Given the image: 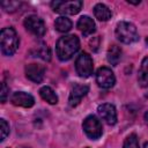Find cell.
Segmentation results:
<instances>
[{"instance_id": "6da1fadb", "label": "cell", "mask_w": 148, "mask_h": 148, "mask_svg": "<svg viewBox=\"0 0 148 148\" xmlns=\"http://www.w3.org/2000/svg\"><path fill=\"white\" fill-rule=\"evenodd\" d=\"M80 49V40L75 35L62 36L56 44V52L60 60H69Z\"/></svg>"}, {"instance_id": "7a4b0ae2", "label": "cell", "mask_w": 148, "mask_h": 148, "mask_svg": "<svg viewBox=\"0 0 148 148\" xmlns=\"http://www.w3.org/2000/svg\"><path fill=\"white\" fill-rule=\"evenodd\" d=\"M18 36L13 28H3L0 32V46L5 56H13L18 47Z\"/></svg>"}, {"instance_id": "3957f363", "label": "cell", "mask_w": 148, "mask_h": 148, "mask_svg": "<svg viewBox=\"0 0 148 148\" xmlns=\"http://www.w3.org/2000/svg\"><path fill=\"white\" fill-rule=\"evenodd\" d=\"M116 36L117 38L125 44H131L138 40V31L133 23L121 21L116 27Z\"/></svg>"}, {"instance_id": "277c9868", "label": "cell", "mask_w": 148, "mask_h": 148, "mask_svg": "<svg viewBox=\"0 0 148 148\" xmlns=\"http://www.w3.org/2000/svg\"><path fill=\"white\" fill-rule=\"evenodd\" d=\"M75 69L79 76L89 77L94 72L92 59L87 52H81L75 60Z\"/></svg>"}, {"instance_id": "5b68a950", "label": "cell", "mask_w": 148, "mask_h": 148, "mask_svg": "<svg viewBox=\"0 0 148 148\" xmlns=\"http://www.w3.org/2000/svg\"><path fill=\"white\" fill-rule=\"evenodd\" d=\"M51 7L54 12L64 15H74L77 14L82 8V1H52Z\"/></svg>"}, {"instance_id": "8992f818", "label": "cell", "mask_w": 148, "mask_h": 148, "mask_svg": "<svg viewBox=\"0 0 148 148\" xmlns=\"http://www.w3.org/2000/svg\"><path fill=\"white\" fill-rule=\"evenodd\" d=\"M82 127H83V131H84L86 135L89 139H91V140L98 139L102 135V132H103L102 131V124H101V121L94 114L88 116L83 120Z\"/></svg>"}, {"instance_id": "52a82bcc", "label": "cell", "mask_w": 148, "mask_h": 148, "mask_svg": "<svg viewBox=\"0 0 148 148\" xmlns=\"http://www.w3.org/2000/svg\"><path fill=\"white\" fill-rule=\"evenodd\" d=\"M24 27L29 32H31L32 35L37 37H42L46 32V27H45L44 21L37 15L28 16L24 20Z\"/></svg>"}, {"instance_id": "ba28073f", "label": "cell", "mask_w": 148, "mask_h": 148, "mask_svg": "<svg viewBox=\"0 0 148 148\" xmlns=\"http://www.w3.org/2000/svg\"><path fill=\"white\" fill-rule=\"evenodd\" d=\"M96 82L103 89H110L116 83L113 72L108 67H101L96 72Z\"/></svg>"}, {"instance_id": "9c48e42d", "label": "cell", "mask_w": 148, "mask_h": 148, "mask_svg": "<svg viewBox=\"0 0 148 148\" xmlns=\"http://www.w3.org/2000/svg\"><path fill=\"white\" fill-rule=\"evenodd\" d=\"M97 111H98V114L101 116V118L106 124L114 125L117 123V111L112 104H109V103L101 104V105H98Z\"/></svg>"}, {"instance_id": "30bf717a", "label": "cell", "mask_w": 148, "mask_h": 148, "mask_svg": "<svg viewBox=\"0 0 148 148\" xmlns=\"http://www.w3.org/2000/svg\"><path fill=\"white\" fill-rule=\"evenodd\" d=\"M89 91V87L87 84H80V83H76L73 86L72 90H71V94H69V98H68V103L71 106H76L81 99L87 95V92Z\"/></svg>"}, {"instance_id": "8fae6325", "label": "cell", "mask_w": 148, "mask_h": 148, "mask_svg": "<svg viewBox=\"0 0 148 148\" xmlns=\"http://www.w3.org/2000/svg\"><path fill=\"white\" fill-rule=\"evenodd\" d=\"M44 75H45V68L42 65H38V64H29L25 67V76L30 81H32L35 83L42 82L43 79H44Z\"/></svg>"}, {"instance_id": "7c38bea8", "label": "cell", "mask_w": 148, "mask_h": 148, "mask_svg": "<svg viewBox=\"0 0 148 148\" xmlns=\"http://www.w3.org/2000/svg\"><path fill=\"white\" fill-rule=\"evenodd\" d=\"M10 101L14 105L16 106H22V108H31L35 104V98L24 91H16L12 95Z\"/></svg>"}, {"instance_id": "4fadbf2b", "label": "cell", "mask_w": 148, "mask_h": 148, "mask_svg": "<svg viewBox=\"0 0 148 148\" xmlns=\"http://www.w3.org/2000/svg\"><path fill=\"white\" fill-rule=\"evenodd\" d=\"M77 28L83 36H89L95 32V22L91 17L83 15L77 21Z\"/></svg>"}, {"instance_id": "5bb4252c", "label": "cell", "mask_w": 148, "mask_h": 148, "mask_svg": "<svg viewBox=\"0 0 148 148\" xmlns=\"http://www.w3.org/2000/svg\"><path fill=\"white\" fill-rule=\"evenodd\" d=\"M138 82L141 87H148V56L141 61V66L138 74Z\"/></svg>"}, {"instance_id": "9a60e30c", "label": "cell", "mask_w": 148, "mask_h": 148, "mask_svg": "<svg viewBox=\"0 0 148 148\" xmlns=\"http://www.w3.org/2000/svg\"><path fill=\"white\" fill-rule=\"evenodd\" d=\"M106 59H108V61H109L111 65L117 66L118 62H119L120 59H121V49H120L118 45H116V44L111 45V46L109 47V50H108Z\"/></svg>"}, {"instance_id": "2e32d148", "label": "cell", "mask_w": 148, "mask_h": 148, "mask_svg": "<svg viewBox=\"0 0 148 148\" xmlns=\"http://www.w3.org/2000/svg\"><path fill=\"white\" fill-rule=\"evenodd\" d=\"M94 14H95V17L99 21H108L112 16L111 10L104 3H97L94 7Z\"/></svg>"}, {"instance_id": "e0dca14e", "label": "cell", "mask_w": 148, "mask_h": 148, "mask_svg": "<svg viewBox=\"0 0 148 148\" xmlns=\"http://www.w3.org/2000/svg\"><path fill=\"white\" fill-rule=\"evenodd\" d=\"M39 95L49 104H57L58 103V96H57V94L54 92V90L51 87H47V86L42 87L39 89Z\"/></svg>"}, {"instance_id": "ac0fdd59", "label": "cell", "mask_w": 148, "mask_h": 148, "mask_svg": "<svg viewBox=\"0 0 148 148\" xmlns=\"http://www.w3.org/2000/svg\"><path fill=\"white\" fill-rule=\"evenodd\" d=\"M54 28L59 32H67L72 29V21L66 16H59L54 21Z\"/></svg>"}, {"instance_id": "d6986e66", "label": "cell", "mask_w": 148, "mask_h": 148, "mask_svg": "<svg viewBox=\"0 0 148 148\" xmlns=\"http://www.w3.org/2000/svg\"><path fill=\"white\" fill-rule=\"evenodd\" d=\"M35 51H36V52H35L36 56H38V57L42 58L43 60L49 61V60L51 59V52H50V49H49L45 44H40L39 46L36 47Z\"/></svg>"}, {"instance_id": "ffe728a7", "label": "cell", "mask_w": 148, "mask_h": 148, "mask_svg": "<svg viewBox=\"0 0 148 148\" xmlns=\"http://www.w3.org/2000/svg\"><path fill=\"white\" fill-rule=\"evenodd\" d=\"M124 148H140L139 141L135 134H130L124 141Z\"/></svg>"}, {"instance_id": "44dd1931", "label": "cell", "mask_w": 148, "mask_h": 148, "mask_svg": "<svg viewBox=\"0 0 148 148\" xmlns=\"http://www.w3.org/2000/svg\"><path fill=\"white\" fill-rule=\"evenodd\" d=\"M20 6H21V2H18V1H3L1 3V7L6 12H9V13L15 12Z\"/></svg>"}, {"instance_id": "7402d4cb", "label": "cell", "mask_w": 148, "mask_h": 148, "mask_svg": "<svg viewBox=\"0 0 148 148\" xmlns=\"http://www.w3.org/2000/svg\"><path fill=\"white\" fill-rule=\"evenodd\" d=\"M0 131H1V141H3L9 134V125L5 119H0Z\"/></svg>"}, {"instance_id": "603a6c76", "label": "cell", "mask_w": 148, "mask_h": 148, "mask_svg": "<svg viewBox=\"0 0 148 148\" xmlns=\"http://www.w3.org/2000/svg\"><path fill=\"white\" fill-rule=\"evenodd\" d=\"M9 92V88L7 87V84L5 82H2V87H1V102L5 103L7 101V96Z\"/></svg>"}, {"instance_id": "cb8c5ba5", "label": "cell", "mask_w": 148, "mask_h": 148, "mask_svg": "<svg viewBox=\"0 0 148 148\" xmlns=\"http://www.w3.org/2000/svg\"><path fill=\"white\" fill-rule=\"evenodd\" d=\"M145 121H146V124L148 125V111L145 113Z\"/></svg>"}, {"instance_id": "d4e9b609", "label": "cell", "mask_w": 148, "mask_h": 148, "mask_svg": "<svg viewBox=\"0 0 148 148\" xmlns=\"http://www.w3.org/2000/svg\"><path fill=\"white\" fill-rule=\"evenodd\" d=\"M143 148H148V142H146V143H145V146H143Z\"/></svg>"}, {"instance_id": "484cf974", "label": "cell", "mask_w": 148, "mask_h": 148, "mask_svg": "<svg viewBox=\"0 0 148 148\" xmlns=\"http://www.w3.org/2000/svg\"><path fill=\"white\" fill-rule=\"evenodd\" d=\"M22 148H28V147H22Z\"/></svg>"}, {"instance_id": "4316f807", "label": "cell", "mask_w": 148, "mask_h": 148, "mask_svg": "<svg viewBox=\"0 0 148 148\" xmlns=\"http://www.w3.org/2000/svg\"><path fill=\"white\" fill-rule=\"evenodd\" d=\"M147 43H148V38H147Z\"/></svg>"}]
</instances>
